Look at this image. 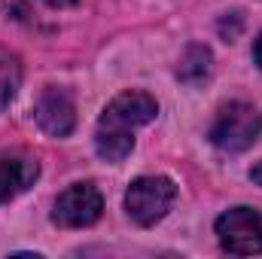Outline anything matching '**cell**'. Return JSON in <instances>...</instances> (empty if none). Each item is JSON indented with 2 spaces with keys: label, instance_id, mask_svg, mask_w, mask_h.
Listing matches in <instances>:
<instances>
[{
  "label": "cell",
  "instance_id": "obj_1",
  "mask_svg": "<svg viewBox=\"0 0 262 259\" xmlns=\"http://www.w3.org/2000/svg\"><path fill=\"white\" fill-rule=\"evenodd\" d=\"M159 113V104L152 95L146 92H122L116 95L101 119H98V131H95V149L104 162H122L134 149V131L140 125H149Z\"/></svg>",
  "mask_w": 262,
  "mask_h": 259
},
{
  "label": "cell",
  "instance_id": "obj_2",
  "mask_svg": "<svg viewBox=\"0 0 262 259\" xmlns=\"http://www.w3.org/2000/svg\"><path fill=\"white\" fill-rule=\"evenodd\" d=\"M259 134H262V113L253 104L232 101L216 113V119L210 125V143L223 153H244L259 140Z\"/></svg>",
  "mask_w": 262,
  "mask_h": 259
},
{
  "label": "cell",
  "instance_id": "obj_3",
  "mask_svg": "<svg viewBox=\"0 0 262 259\" xmlns=\"http://www.w3.org/2000/svg\"><path fill=\"white\" fill-rule=\"evenodd\" d=\"M177 198V186L171 177H137L125 192V210L137 226H156L165 220Z\"/></svg>",
  "mask_w": 262,
  "mask_h": 259
},
{
  "label": "cell",
  "instance_id": "obj_4",
  "mask_svg": "<svg viewBox=\"0 0 262 259\" xmlns=\"http://www.w3.org/2000/svg\"><path fill=\"white\" fill-rule=\"evenodd\" d=\"M216 238L223 250L235 256H253L262 253V210L253 207H229L216 220Z\"/></svg>",
  "mask_w": 262,
  "mask_h": 259
},
{
  "label": "cell",
  "instance_id": "obj_5",
  "mask_svg": "<svg viewBox=\"0 0 262 259\" xmlns=\"http://www.w3.org/2000/svg\"><path fill=\"white\" fill-rule=\"evenodd\" d=\"M101 213H104V198L95 189V183H73L55 198L52 223L61 229H85L98 223Z\"/></svg>",
  "mask_w": 262,
  "mask_h": 259
},
{
  "label": "cell",
  "instance_id": "obj_6",
  "mask_svg": "<svg viewBox=\"0 0 262 259\" xmlns=\"http://www.w3.org/2000/svg\"><path fill=\"white\" fill-rule=\"evenodd\" d=\"M34 122L49 137H67L76 125V104L67 89L46 85L34 101Z\"/></svg>",
  "mask_w": 262,
  "mask_h": 259
},
{
  "label": "cell",
  "instance_id": "obj_7",
  "mask_svg": "<svg viewBox=\"0 0 262 259\" xmlns=\"http://www.w3.org/2000/svg\"><path fill=\"white\" fill-rule=\"evenodd\" d=\"M40 177V162L37 156L25 153V149H9L0 153V204L18 198L28 192Z\"/></svg>",
  "mask_w": 262,
  "mask_h": 259
},
{
  "label": "cell",
  "instance_id": "obj_8",
  "mask_svg": "<svg viewBox=\"0 0 262 259\" xmlns=\"http://www.w3.org/2000/svg\"><path fill=\"white\" fill-rule=\"evenodd\" d=\"M177 76L189 85H198L210 76V49L201 46V43H192L183 58H180V67H177Z\"/></svg>",
  "mask_w": 262,
  "mask_h": 259
},
{
  "label": "cell",
  "instance_id": "obj_9",
  "mask_svg": "<svg viewBox=\"0 0 262 259\" xmlns=\"http://www.w3.org/2000/svg\"><path fill=\"white\" fill-rule=\"evenodd\" d=\"M18 82H21V67H18V58H15V55H9L6 49H0V110L15 98Z\"/></svg>",
  "mask_w": 262,
  "mask_h": 259
},
{
  "label": "cell",
  "instance_id": "obj_10",
  "mask_svg": "<svg viewBox=\"0 0 262 259\" xmlns=\"http://www.w3.org/2000/svg\"><path fill=\"white\" fill-rule=\"evenodd\" d=\"M253 61L262 67V34L256 37V43H253Z\"/></svg>",
  "mask_w": 262,
  "mask_h": 259
},
{
  "label": "cell",
  "instance_id": "obj_11",
  "mask_svg": "<svg viewBox=\"0 0 262 259\" xmlns=\"http://www.w3.org/2000/svg\"><path fill=\"white\" fill-rule=\"evenodd\" d=\"M250 180H253L256 186H262V162H259V165H253V171H250Z\"/></svg>",
  "mask_w": 262,
  "mask_h": 259
},
{
  "label": "cell",
  "instance_id": "obj_12",
  "mask_svg": "<svg viewBox=\"0 0 262 259\" xmlns=\"http://www.w3.org/2000/svg\"><path fill=\"white\" fill-rule=\"evenodd\" d=\"M49 6H55V9H64V6H73L76 0H46Z\"/></svg>",
  "mask_w": 262,
  "mask_h": 259
}]
</instances>
